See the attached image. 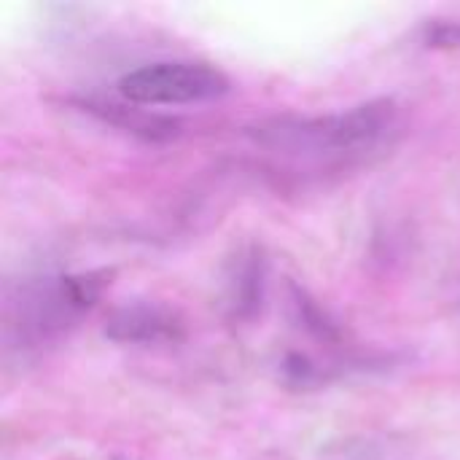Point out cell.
<instances>
[{
  "instance_id": "obj_1",
  "label": "cell",
  "mask_w": 460,
  "mask_h": 460,
  "mask_svg": "<svg viewBox=\"0 0 460 460\" xmlns=\"http://www.w3.org/2000/svg\"><path fill=\"white\" fill-rule=\"evenodd\" d=\"M399 129V105L388 97L315 119H272L251 129L253 140L291 156H364Z\"/></svg>"
},
{
  "instance_id": "obj_2",
  "label": "cell",
  "mask_w": 460,
  "mask_h": 460,
  "mask_svg": "<svg viewBox=\"0 0 460 460\" xmlns=\"http://www.w3.org/2000/svg\"><path fill=\"white\" fill-rule=\"evenodd\" d=\"M108 283V272H84L38 280L22 288L11 329L19 332V342L24 345L49 342L65 334L84 313H89Z\"/></svg>"
},
{
  "instance_id": "obj_3",
  "label": "cell",
  "mask_w": 460,
  "mask_h": 460,
  "mask_svg": "<svg viewBox=\"0 0 460 460\" xmlns=\"http://www.w3.org/2000/svg\"><path fill=\"white\" fill-rule=\"evenodd\" d=\"M229 89L226 73L186 59L140 65L119 78V94L132 105H197L221 100Z\"/></svg>"
},
{
  "instance_id": "obj_4",
  "label": "cell",
  "mask_w": 460,
  "mask_h": 460,
  "mask_svg": "<svg viewBox=\"0 0 460 460\" xmlns=\"http://www.w3.org/2000/svg\"><path fill=\"white\" fill-rule=\"evenodd\" d=\"M102 334L111 342H121V345L178 342L183 337V321L178 318V313H172L164 305L132 302L108 315Z\"/></svg>"
},
{
  "instance_id": "obj_5",
  "label": "cell",
  "mask_w": 460,
  "mask_h": 460,
  "mask_svg": "<svg viewBox=\"0 0 460 460\" xmlns=\"http://www.w3.org/2000/svg\"><path fill=\"white\" fill-rule=\"evenodd\" d=\"M267 291V259L259 245L234 253L224 278V305L232 321H253L261 313Z\"/></svg>"
},
{
  "instance_id": "obj_6",
  "label": "cell",
  "mask_w": 460,
  "mask_h": 460,
  "mask_svg": "<svg viewBox=\"0 0 460 460\" xmlns=\"http://www.w3.org/2000/svg\"><path fill=\"white\" fill-rule=\"evenodd\" d=\"M86 108L94 116H100V119H105V121H111V124L132 132V135H140L146 140H170V137H175L181 132V121L178 119L159 116V113H146L140 108L113 105V102H108V105H102V102H86Z\"/></svg>"
},
{
  "instance_id": "obj_7",
  "label": "cell",
  "mask_w": 460,
  "mask_h": 460,
  "mask_svg": "<svg viewBox=\"0 0 460 460\" xmlns=\"http://www.w3.org/2000/svg\"><path fill=\"white\" fill-rule=\"evenodd\" d=\"M288 302H291V313H294V321L315 340H323V342H334L340 340V326L329 318V313L305 291L299 288L296 283L288 286Z\"/></svg>"
},
{
  "instance_id": "obj_8",
  "label": "cell",
  "mask_w": 460,
  "mask_h": 460,
  "mask_svg": "<svg viewBox=\"0 0 460 460\" xmlns=\"http://www.w3.org/2000/svg\"><path fill=\"white\" fill-rule=\"evenodd\" d=\"M283 375H286V380L291 383V385H302V388H310V385H315V383H321V377H323V372H321V367L318 364H313L307 356H302V353H288L286 358H283Z\"/></svg>"
},
{
  "instance_id": "obj_9",
  "label": "cell",
  "mask_w": 460,
  "mask_h": 460,
  "mask_svg": "<svg viewBox=\"0 0 460 460\" xmlns=\"http://www.w3.org/2000/svg\"><path fill=\"white\" fill-rule=\"evenodd\" d=\"M423 40L431 49H460V22H434V24H429Z\"/></svg>"
}]
</instances>
